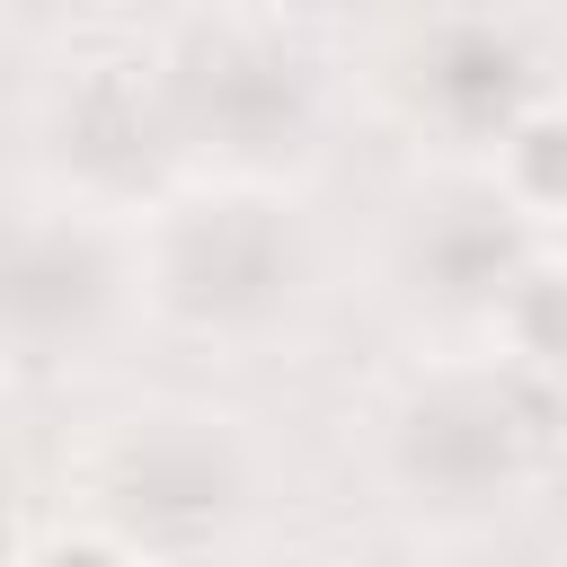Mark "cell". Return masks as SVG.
<instances>
[{
  "label": "cell",
  "instance_id": "cell-4",
  "mask_svg": "<svg viewBox=\"0 0 567 567\" xmlns=\"http://www.w3.org/2000/svg\"><path fill=\"white\" fill-rule=\"evenodd\" d=\"M248 496L230 434L213 425H142L106 461V523L133 549H204Z\"/></svg>",
  "mask_w": 567,
  "mask_h": 567
},
{
  "label": "cell",
  "instance_id": "cell-8",
  "mask_svg": "<svg viewBox=\"0 0 567 567\" xmlns=\"http://www.w3.org/2000/svg\"><path fill=\"white\" fill-rule=\"evenodd\" d=\"M159 133H168V106H151L133 80H89L80 106L62 115V151L106 186H133L159 159Z\"/></svg>",
  "mask_w": 567,
  "mask_h": 567
},
{
  "label": "cell",
  "instance_id": "cell-10",
  "mask_svg": "<svg viewBox=\"0 0 567 567\" xmlns=\"http://www.w3.org/2000/svg\"><path fill=\"white\" fill-rule=\"evenodd\" d=\"M53 567H115V558H106V549H62Z\"/></svg>",
  "mask_w": 567,
  "mask_h": 567
},
{
  "label": "cell",
  "instance_id": "cell-6",
  "mask_svg": "<svg viewBox=\"0 0 567 567\" xmlns=\"http://www.w3.org/2000/svg\"><path fill=\"white\" fill-rule=\"evenodd\" d=\"M115 301V266L80 230H9L0 239V328L18 337H80Z\"/></svg>",
  "mask_w": 567,
  "mask_h": 567
},
{
  "label": "cell",
  "instance_id": "cell-7",
  "mask_svg": "<svg viewBox=\"0 0 567 567\" xmlns=\"http://www.w3.org/2000/svg\"><path fill=\"white\" fill-rule=\"evenodd\" d=\"M416 89L434 97L443 124H496V133H505V124L523 115L532 71H523V44H514L505 27L452 18V27L425 35V53H416Z\"/></svg>",
  "mask_w": 567,
  "mask_h": 567
},
{
  "label": "cell",
  "instance_id": "cell-2",
  "mask_svg": "<svg viewBox=\"0 0 567 567\" xmlns=\"http://www.w3.org/2000/svg\"><path fill=\"white\" fill-rule=\"evenodd\" d=\"M159 106H168V133L204 151L275 159V151H301L310 133V71L257 27H195L168 62Z\"/></svg>",
  "mask_w": 567,
  "mask_h": 567
},
{
  "label": "cell",
  "instance_id": "cell-5",
  "mask_svg": "<svg viewBox=\"0 0 567 567\" xmlns=\"http://www.w3.org/2000/svg\"><path fill=\"white\" fill-rule=\"evenodd\" d=\"M408 275H416L434 301H452V310H470V301H505L514 275H523L514 204L487 195V186H452V195H434V204L416 213V230H408Z\"/></svg>",
  "mask_w": 567,
  "mask_h": 567
},
{
  "label": "cell",
  "instance_id": "cell-9",
  "mask_svg": "<svg viewBox=\"0 0 567 567\" xmlns=\"http://www.w3.org/2000/svg\"><path fill=\"white\" fill-rule=\"evenodd\" d=\"M319 567H416L408 549H346V558H319Z\"/></svg>",
  "mask_w": 567,
  "mask_h": 567
},
{
  "label": "cell",
  "instance_id": "cell-1",
  "mask_svg": "<svg viewBox=\"0 0 567 567\" xmlns=\"http://www.w3.org/2000/svg\"><path fill=\"white\" fill-rule=\"evenodd\" d=\"M549 443V399L523 372H452L390 425V470L434 505H496Z\"/></svg>",
  "mask_w": 567,
  "mask_h": 567
},
{
  "label": "cell",
  "instance_id": "cell-3",
  "mask_svg": "<svg viewBox=\"0 0 567 567\" xmlns=\"http://www.w3.org/2000/svg\"><path fill=\"white\" fill-rule=\"evenodd\" d=\"M159 292L195 328H266L301 292V230L257 195H213L168 221Z\"/></svg>",
  "mask_w": 567,
  "mask_h": 567
}]
</instances>
